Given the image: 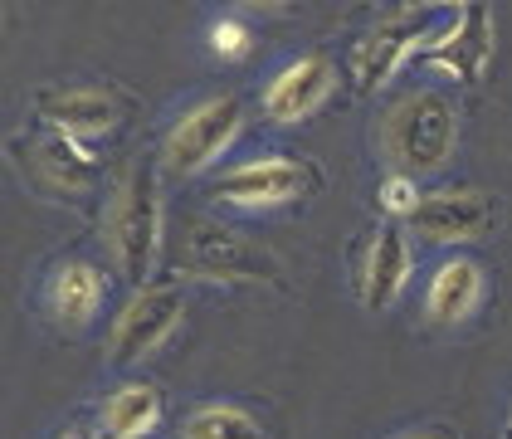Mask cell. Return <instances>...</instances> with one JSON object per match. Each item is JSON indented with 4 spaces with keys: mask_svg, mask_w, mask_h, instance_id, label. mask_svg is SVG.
I'll list each match as a JSON object with an SVG mask.
<instances>
[{
    "mask_svg": "<svg viewBox=\"0 0 512 439\" xmlns=\"http://www.w3.org/2000/svg\"><path fill=\"white\" fill-rule=\"evenodd\" d=\"M454 137H459L454 103L444 93H430V88L400 98L381 122L386 166H391V176H405V181L444 171V161L454 157Z\"/></svg>",
    "mask_w": 512,
    "mask_h": 439,
    "instance_id": "1",
    "label": "cell"
},
{
    "mask_svg": "<svg viewBox=\"0 0 512 439\" xmlns=\"http://www.w3.org/2000/svg\"><path fill=\"white\" fill-rule=\"evenodd\" d=\"M108 244L118 254L122 274L147 288L152 269L161 259V186H157V161H132L118 191L108 200Z\"/></svg>",
    "mask_w": 512,
    "mask_h": 439,
    "instance_id": "2",
    "label": "cell"
},
{
    "mask_svg": "<svg viewBox=\"0 0 512 439\" xmlns=\"http://www.w3.org/2000/svg\"><path fill=\"white\" fill-rule=\"evenodd\" d=\"M244 132V103L235 93H215V98H200L196 108H186L181 118L166 127L161 137V176L171 181H186L200 176L210 161H220Z\"/></svg>",
    "mask_w": 512,
    "mask_h": 439,
    "instance_id": "3",
    "label": "cell"
},
{
    "mask_svg": "<svg viewBox=\"0 0 512 439\" xmlns=\"http://www.w3.org/2000/svg\"><path fill=\"white\" fill-rule=\"evenodd\" d=\"M10 161L25 176V186H35L40 196L59 200V205H88L93 186H98V161L88 147L74 137L44 127V132H25L10 142Z\"/></svg>",
    "mask_w": 512,
    "mask_h": 439,
    "instance_id": "4",
    "label": "cell"
},
{
    "mask_svg": "<svg viewBox=\"0 0 512 439\" xmlns=\"http://www.w3.org/2000/svg\"><path fill=\"white\" fill-rule=\"evenodd\" d=\"M181 269L205 283H278V264L269 259V249L235 235L220 220H186Z\"/></svg>",
    "mask_w": 512,
    "mask_h": 439,
    "instance_id": "5",
    "label": "cell"
},
{
    "mask_svg": "<svg viewBox=\"0 0 512 439\" xmlns=\"http://www.w3.org/2000/svg\"><path fill=\"white\" fill-rule=\"evenodd\" d=\"M35 113L44 118V127L74 137L79 147L118 137L127 118H132V98L108 88V83H69V88H44L35 93Z\"/></svg>",
    "mask_w": 512,
    "mask_h": 439,
    "instance_id": "6",
    "label": "cell"
},
{
    "mask_svg": "<svg viewBox=\"0 0 512 439\" xmlns=\"http://www.w3.org/2000/svg\"><path fill=\"white\" fill-rule=\"evenodd\" d=\"M434 15H439V10H405V15H391V20L371 25L352 49L356 93H376V88H386L405 59H420L425 44L444 30Z\"/></svg>",
    "mask_w": 512,
    "mask_h": 439,
    "instance_id": "7",
    "label": "cell"
},
{
    "mask_svg": "<svg viewBox=\"0 0 512 439\" xmlns=\"http://www.w3.org/2000/svg\"><path fill=\"white\" fill-rule=\"evenodd\" d=\"M317 186V166L298 157H259L244 161L235 171L215 176L210 181V196L220 205H235V210H278V205H293V200L313 196Z\"/></svg>",
    "mask_w": 512,
    "mask_h": 439,
    "instance_id": "8",
    "label": "cell"
},
{
    "mask_svg": "<svg viewBox=\"0 0 512 439\" xmlns=\"http://www.w3.org/2000/svg\"><path fill=\"white\" fill-rule=\"evenodd\" d=\"M181 313H186V298L181 288L171 283H157V288H137V298L127 303L108 332V366L113 371H127L137 361H147L161 342L181 327Z\"/></svg>",
    "mask_w": 512,
    "mask_h": 439,
    "instance_id": "9",
    "label": "cell"
},
{
    "mask_svg": "<svg viewBox=\"0 0 512 439\" xmlns=\"http://www.w3.org/2000/svg\"><path fill=\"white\" fill-rule=\"evenodd\" d=\"M425 64H434L439 74L459 83H478L488 74V59H493V10L488 5H454V20L425 44L420 54Z\"/></svg>",
    "mask_w": 512,
    "mask_h": 439,
    "instance_id": "10",
    "label": "cell"
},
{
    "mask_svg": "<svg viewBox=\"0 0 512 439\" xmlns=\"http://www.w3.org/2000/svg\"><path fill=\"white\" fill-rule=\"evenodd\" d=\"M332 98V59L327 54H303L288 69H278L264 88V113L274 122H303Z\"/></svg>",
    "mask_w": 512,
    "mask_h": 439,
    "instance_id": "11",
    "label": "cell"
},
{
    "mask_svg": "<svg viewBox=\"0 0 512 439\" xmlns=\"http://www.w3.org/2000/svg\"><path fill=\"white\" fill-rule=\"evenodd\" d=\"M405 225L430 244H459V240L483 235V230L493 225V200L483 196V191H444V196H425Z\"/></svg>",
    "mask_w": 512,
    "mask_h": 439,
    "instance_id": "12",
    "label": "cell"
},
{
    "mask_svg": "<svg viewBox=\"0 0 512 439\" xmlns=\"http://www.w3.org/2000/svg\"><path fill=\"white\" fill-rule=\"evenodd\" d=\"M103 298H108L103 269H93L83 259H64L49 274V283H44V308H49V318L59 322L64 332H83L88 322L103 313Z\"/></svg>",
    "mask_w": 512,
    "mask_h": 439,
    "instance_id": "13",
    "label": "cell"
},
{
    "mask_svg": "<svg viewBox=\"0 0 512 439\" xmlns=\"http://www.w3.org/2000/svg\"><path fill=\"white\" fill-rule=\"evenodd\" d=\"M483 293H488V274L473 264L469 254H454V259H444L430 274L425 318L434 327H459V322H469L483 308Z\"/></svg>",
    "mask_w": 512,
    "mask_h": 439,
    "instance_id": "14",
    "label": "cell"
},
{
    "mask_svg": "<svg viewBox=\"0 0 512 439\" xmlns=\"http://www.w3.org/2000/svg\"><path fill=\"white\" fill-rule=\"evenodd\" d=\"M410 240H405V225H395L386 220L371 244H366V269H361V303L371 308V313H386L395 298H400V288L410 279Z\"/></svg>",
    "mask_w": 512,
    "mask_h": 439,
    "instance_id": "15",
    "label": "cell"
},
{
    "mask_svg": "<svg viewBox=\"0 0 512 439\" xmlns=\"http://www.w3.org/2000/svg\"><path fill=\"white\" fill-rule=\"evenodd\" d=\"M161 410H166V400L152 381H127L103 400L98 420H103L108 439H147L161 425Z\"/></svg>",
    "mask_w": 512,
    "mask_h": 439,
    "instance_id": "16",
    "label": "cell"
},
{
    "mask_svg": "<svg viewBox=\"0 0 512 439\" xmlns=\"http://www.w3.org/2000/svg\"><path fill=\"white\" fill-rule=\"evenodd\" d=\"M176 439H264L259 420L244 410V405H230V400H210V405H196Z\"/></svg>",
    "mask_w": 512,
    "mask_h": 439,
    "instance_id": "17",
    "label": "cell"
},
{
    "mask_svg": "<svg viewBox=\"0 0 512 439\" xmlns=\"http://www.w3.org/2000/svg\"><path fill=\"white\" fill-rule=\"evenodd\" d=\"M205 40L215 49V59H244L249 44H254V35H249V25H239V20H215Z\"/></svg>",
    "mask_w": 512,
    "mask_h": 439,
    "instance_id": "18",
    "label": "cell"
},
{
    "mask_svg": "<svg viewBox=\"0 0 512 439\" xmlns=\"http://www.w3.org/2000/svg\"><path fill=\"white\" fill-rule=\"evenodd\" d=\"M376 200H381V210L391 215V220H410L415 215V205L425 196H415V181H405V176H386L381 181V191H376Z\"/></svg>",
    "mask_w": 512,
    "mask_h": 439,
    "instance_id": "19",
    "label": "cell"
},
{
    "mask_svg": "<svg viewBox=\"0 0 512 439\" xmlns=\"http://www.w3.org/2000/svg\"><path fill=\"white\" fill-rule=\"evenodd\" d=\"M54 439H108L103 430H93V425H64Z\"/></svg>",
    "mask_w": 512,
    "mask_h": 439,
    "instance_id": "20",
    "label": "cell"
},
{
    "mask_svg": "<svg viewBox=\"0 0 512 439\" xmlns=\"http://www.w3.org/2000/svg\"><path fill=\"white\" fill-rule=\"evenodd\" d=\"M405 439H434V435H405Z\"/></svg>",
    "mask_w": 512,
    "mask_h": 439,
    "instance_id": "21",
    "label": "cell"
}]
</instances>
